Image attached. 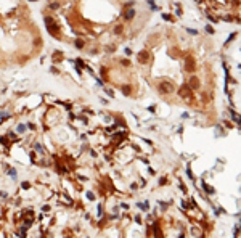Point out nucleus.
Here are the masks:
<instances>
[{
    "label": "nucleus",
    "mask_w": 241,
    "mask_h": 238,
    "mask_svg": "<svg viewBox=\"0 0 241 238\" xmlns=\"http://www.w3.org/2000/svg\"><path fill=\"white\" fill-rule=\"evenodd\" d=\"M134 15H135V13H134V10H130V11H127V19H130V18H134Z\"/></svg>",
    "instance_id": "obj_2"
},
{
    "label": "nucleus",
    "mask_w": 241,
    "mask_h": 238,
    "mask_svg": "<svg viewBox=\"0 0 241 238\" xmlns=\"http://www.w3.org/2000/svg\"><path fill=\"white\" fill-rule=\"evenodd\" d=\"M36 150H37V151H42V153H44V150H42V147H40V145H39V143L36 145Z\"/></svg>",
    "instance_id": "obj_4"
},
{
    "label": "nucleus",
    "mask_w": 241,
    "mask_h": 238,
    "mask_svg": "<svg viewBox=\"0 0 241 238\" xmlns=\"http://www.w3.org/2000/svg\"><path fill=\"white\" fill-rule=\"evenodd\" d=\"M0 196H2V198H7V196H8V195H7V193H5V192H0Z\"/></svg>",
    "instance_id": "obj_6"
},
{
    "label": "nucleus",
    "mask_w": 241,
    "mask_h": 238,
    "mask_svg": "<svg viewBox=\"0 0 241 238\" xmlns=\"http://www.w3.org/2000/svg\"><path fill=\"white\" fill-rule=\"evenodd\" d=\"M8 174H10L11 177H16V172H15V169H10V171H8Z\"/></svg>",
    "instance_id": "obj_3"
},
{
    "label": "nucleus",
    "mask_w": 241,
    "mask_h": 238,
    "mask_svg": "<svg viewBox=\"0 0 241 238\" xmlns=\"http://www.w3.org/2000/svg\"><path fill=\"white\" fill-rule=\"evenodd\" d=\"M24 129H26V126H23V124H21L19 127H18V130H19V132H23V130H24Z\"/></svg>",
    "instance_id": "obj_5"
},
{
    "label": "nucleus",
    "mask_w": 241,
    "mask_h": 238,
    "mask_svg": "<svg viewBox=\"0 0 241 238\" xmlns=\"http://www.w3.org/2000/svg\"><path fill=\"white\" fill-rule=\"evenodd\" d=\"M161 89H162V90H172V85H167V84H162V85H161Z\"/></svg>",
    "instance_id": "obj_1"
}]
</instances>
